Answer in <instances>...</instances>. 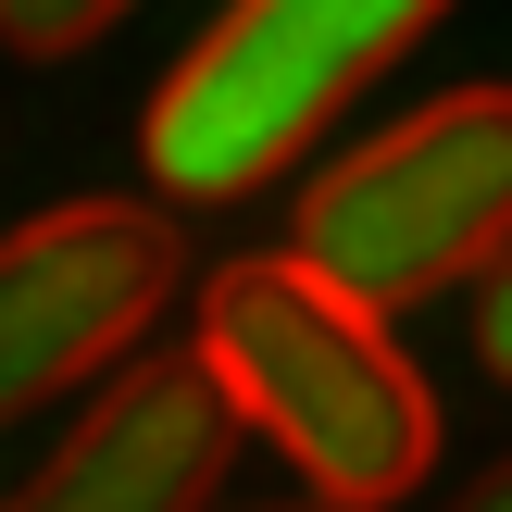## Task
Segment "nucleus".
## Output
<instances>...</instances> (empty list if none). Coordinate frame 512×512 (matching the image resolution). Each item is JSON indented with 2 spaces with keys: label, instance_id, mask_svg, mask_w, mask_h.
<instances>
[{
  "label": "nucleus",
  "instance_id": "nucleus-1",
  "mask_svg": "<svg viewBox=\"0 0 512 512\" xmlns=\"http://www.w3.org/2000/svg\"><path fill=\"white\" fill-rule=\"evenodd\" d=\"M200 375L338 512L413 500L425 463H438V400H425L413 350L388 338V313H363L350 288H325L288 250L275 263H225L200 288Z\"/></svg>",
  "mask_w": 512,
  "mask_h": 512
},
{
  "label": "nucleus",
  "instance_id": "nucleus-2",
  "mask_svg": "<svg viewBox=\"0 0 512 512\" xmlns=\"http://www.w3.org/2000/svg\"><path fill=\"white\" fill-rule=\"evenodd\" d=\"M450 0H225L150 100V175L175 200H250L288 175Z\"/></svg>",
  "mask_w": 512,
  "mask_h": 512
},
{
  "label": "nucleus",
  "instance_id": "nucleus-3",
  "mask_svg": "<svg viewBox=\"0 0 512 512\" xmlns=\"http://www.w3.org/2000/svg\"><path fill=\"white\" fill-rule=\"evenodd\" d=\"M500 250H512V88H450L375 125L300 188L288 225V263H313L363 313H413V300L488 275Z\"/></svg>",
  "mask_w": 512,
  "mask_h": 512
},
{
  "label": "nucleus",
  "instance_id": "nucleus-4",
  "mask_svg": "<svg viewBox=\"0 0 512 512\" xmlns=\"http://www.w3.org/2000/svg\"><path fill=\"white\" fill-rule=\"evenodd\" d=\"M175 300V225L138 200H63L0 238V425L113 375Z\"/></svg>",
  "mask_w": 512,
  "mask_h": 512
},
{
  "label": "nucleus",
  "instance_id": "nucleus-5",
  "mask_svg": "<svg viewBox=\"0 0 512 512\" xmlns=\"http://www.w3.org/2000/svg\"><path fill=\"white\" fill-rule=\"evenodd\" d=\"M225 450H238V413L200 375V350H150L75 413V438L0 512H213Z\"/></svg>",
  "mask_w": 512,
  "mask_h": 512
},
{
  "label": "nucleus",
  "instance_id": "nucleus-6",
  "mask_svg": "<svg viewBox=\"0 0 512 512\" xmlns=\"http://www.w3.org/2000/svg\"><path fill=\"white\" fill-rule=\"evenodd\" d=\"M125 13H138V0H0V50H25V63H63V50L113 38Z\"/></svg>",
  "mask_w": 512,
  "mask_h": 512
},
{
  "label": "nucleus",
  "instance_id": "nucleus-7",
  "mask_svg": "<svg viewBox=\"0 0 512 512\" xmlns=\"http://www.w3.org/2000/svg\"><path fill=\"white\" fill-rule=\"evenodd\" d=\"M475 350H488V375L512 388V250H500L488 275H475Z\"/></svg>",
  "mask_w": 512,
  "mask_h": 512
},
{
  "label": "nucleus",
  "instance_id": "nucleus-8",
  "mask_svg": "<svg viewBox=\"0 0 512 512\" xmlns=\"http://www.w3.org/2000/svg\"><path fill=\"white\" fill-rule=\"evenodd\" d=\"M450 512H512V450H500V463H488V475H475V488H463V500H450Z\"/></svg>",
  "mask_w": 512,
  "mask_h": 512
},
{
  "label": "nucleus",
  "instance_id": "nucleus-9",
  "mask_svg": "<svg viewBox=\"0 0 512 512\" xmlns=\"http://www.w3.org/2000/svg\"><path fill=\"white\" fill-rule=\"evenodd\" d=\"M300 512H338V500H300Z\"/></svg>",
  "mask_w": 512,
  "mask_h": 512
}]
</instances>
